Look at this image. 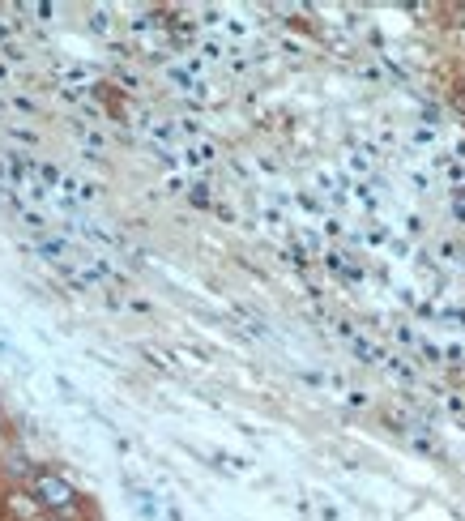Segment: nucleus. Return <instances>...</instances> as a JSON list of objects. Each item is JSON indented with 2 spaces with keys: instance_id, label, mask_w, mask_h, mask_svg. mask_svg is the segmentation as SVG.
Masks as SVG:
<instances>
[{
  "instance_id": "1",
  "label": "nucleus",
  "mask_w": 465,
  "mask_h": 521,
  "mask_svg": "<svg viewBox=\"0 0 465 521\" xmlns=\"http://www.w3.org/2000/svg\"><path fill=\"white\" fill-rule=\"evenodd\" d=\"M26 492L35 496V504L43 513H52V517H69V513H77V504H82V492L60 475V470H52V466H39L35 475H30V483H26Z\"/></svg>"
},
{
  "instance_id": "2",
  "label": "nucleus",
  "mask_w": 465,
  "mask_h": 521,
  "mask_svg": "<svg viewBox=\"0 0 465 521\" xmlns=\"http://www.w3.org/2000/svg\"><path fill=\"white\" fill-rule=\"evenodd\" d=\"M35 470H39V466L26 457V449H9L5 462H0V475L13 479V483H30V475H35Z\"/></svg>"
},
{
  "instance_id": "3",
  "label": "nucleus",
  "mask_w": 465,
  "mask_h": 521,
  "mask_svg": "<svg viewBox=\"0 0 465 521\" xmlns=\"http://www.w3.org/2000/svg\"><path fill=\"white\" fill-rule=\"evenodd\" d=\"M39 248L47 252V257H60V252H64V244H60V240H39Z\"/></svg>"
},
{
  "instance_id": "4",
  "label": "nucleus",
  "mask_w": 465,
  "mask_h": 521,
  "mask_svg": "<svg viewBox=\"0 0 465 521\" xmlns=\"http://www.w3.org/2000/svg\"><path fill=\"white\" fill-rule=\"evenodd\" d=\"M192 205H210V193H205V184H197V193H192Z\"/></svg>"
},
{
  "instance_id": "5",
  "label": "nucleus",
  "mask_w": 465,
  "mask_h": 521,
  "mask_svg": "<svg viewBox=\"0 0 465 521\" xmlns=\"http://www.w3.org/2000/svg\"><path fill=\"white\" fill-rule=\"evenodd\" d=\"M0 432H5V419H0Z\"/></svg>"
}]
</instances>
